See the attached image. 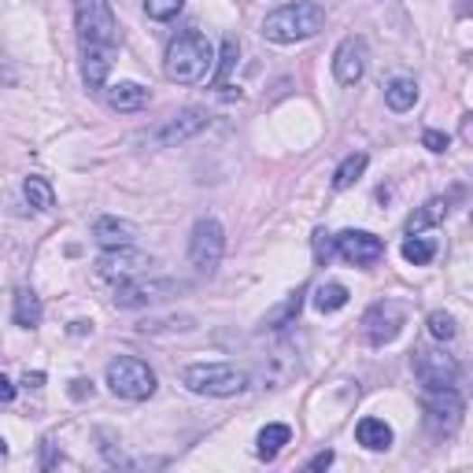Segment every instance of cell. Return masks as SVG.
Segmentation results:
<instances>
[{
	"label": "cell",
	"mask_w": 473,
	"mask_h": 473,
	"mask_svg": "<svg viewBox=\"0 0 473 473\" xmlns=\"http://www.w3.org/2000/svg\"><path fill=\"white\" fill-rule=\"evenodd\" d=\"M215 63V52L208 45V37L200 30H185L167 45V60H163V74L178 86H196L204 82L208 70Z\"/></svg>",
	"instance_id": "cell-1"
},
{
	"label": "cell",
	"mask_w": 473,
	"mask_h": 473,
	"mask_svg": "<svg viewBox=\"0 0 473 473\" xmlns=\"http://www.w3.org/2000/svg\"><path fill=\"white\" fill-rule=\"evenodd\" d=\"M326 26V12L314 0H300V5H285L263 19V37L274 45H296L307 42Z\"/></svg>",
	"instance_id": "cell-2"
},
{
	"label": "cell",
	"mask_w": 473,
	"mask_h": 473,
	"mask_svg": "<svg viewBox=\"0 0 473 473\" xmlns=\"http://www.w3.org/2000/svg\"><path fill=\"white\" fill-rule=\"evenodd\" d=\"M74 30L82 49H118V19L111 0H74Z\"/></svg>",
	"instance_id": "cell-3"
},
{
	"label": "cell",
	"mask_w": 473,
	"mask_h": 473,
	"mask_svg": "<svg viewBox=\"0 0 473 473\" xmlns=\"http://www.w3.org/2000/svg\"><path fill=\"white\" fill-rule=\"evenodd\" d=\"M181 385L196 396H236V392L248 388V374L236 370L229 363H196V366H185L181 370Z\"/></svg>",
	"instance_id": "cell-4"
},
{
	"label": "cell",
	"mask_w": 473,
	"mask_h": 473,
	"mask_svg": "<svg viewBox=\"0 0 473 473\" xmlns=\"http://www.w3.org/2000/svg\"><path fill=\"white\" fill-rule=\"evenodd\" d=\"M107 388L118 400L141 403L148 396H155V370L144 359H134V355H118V359L107 363Z\"/></svg>",
	"instance_id": "cell-5"
},
{
	"label": "cell",
	"mask_w": 473,
	"mask_h": 473,
	"mask_svg": "<svg viewBox=\"0 0 473 473\" xmlns=\"http://www.w3.org/2000/svg\"><path fill=\"white\" fill-rule=\"evenodd\" d=\"M422 414H425V429L432 432L437 441H448L459 432L462 425V414H466V403L455 388H432L422 396Z\"/></svg>",
	"instance_id": "cell-6"
},
{
	"label": "cell",
	"mask_w": 473,
	"mask_h": 473,
	"mask_svg": "<svg viewBox=\"0 0 473 473\" xmlns=\"http://www.w3.org/2000/svg\"><path fill=\"white\" fill-rule=\"evenodd\" d=\"M226 252V229L218 218H200L192 226L189 236V263L196 266V274H215Z\"/></svg>",
	"instance_id": "cell-7"
},
{
	"label": "cell",
	"mask_w": 473,
	"mask_h": 473,
	"mask_svg": "<svg viewBox=\"0 0 473 473\" xmlns=\"http://www.w3.org/2000/svg\"><path fill=\"white\" fill-rule=\"evenodd\" d=\"M411 366H414V377H418V385H422L425 392H432V388H455L459 363L451 359L444 348H432V344L414 348Z\"/></svg>",
	"instance_id": "cell-8"
},
{
	"label": "cell",
	"mask_w": 473,
	"mask_h": 473,
	"mask_svg": "<svg viewBox=\"0 0 473 473\" xmlns=\"http://www.w3.org/2000/svg\"><path fill=\"white\" fill-rule=\"evenodd\" d=\"M407 326V307L396 303V300H377L366 314H363V333L374 348H385L392 344Z\"/></svg>",
	"instance_id": "cell-9"
},
{
	"label": "cell",
	"mask_w": 473,
	"mask_h": 473,
	"mask_svg": "<svg viewBox=\"0 0 473 473\" xmlns=\"http://www.w3.org/2000/svg\"><path fill=\"white\" fill-rule=\"evenodd\" d=\"M144 270H152V255L137 252L134 245H126V248H104V255L97 259V274H100L104 282H115V285L141 278Z\"/></svg>",
	"instance_id": "cell-10"
},
{
	"label": "cell",
	"mask_w": 473,
	"mask_h": 473,
	"mask_svg": "<svg viewBox=\"0 0 473 473\" xmlns=\"http://www.w3.org/2000/svg\"><path fill=\"white\" fill-rule=\"evenodd\" d=\"M208 130V111L204 107H185L178 115H171L163 126H155L152 130V144H160V148H174L181 141H192L196 134H204Z\"/></svg>",
	"instance_id": "cell-11"
},
{
	"label": "cell",
	"mask_w": 473,
	"mask_h": 473,
	"mask_svg": "<svg viewBox=\"0 0 473 473\" xmlns=\"http://www.w3.org/2000/svg\"><path fill=\"white\" fill-rule=\"evenodd\" d=\"M337 252L351 266H374L385 255V241L374 236V233H366V229H344L337 236Z\"/></svg>",
	"instance_id": "cell-12"
},
{
	"label": "cell",
	"mask_w": 473,
	"mask_h": 473,
	"mask_svg": "<svg viewBox=\"0 0 473 473\" xmlns=\"http://www.w3.org/2000/svg\"><path fill=\"white\" fill-rule=\"evenodd\" d=\"M366 63H370V49L363 37H344L333 52V74L340 86H355L359 78L366 74Z\"/></svg>",
	"instance_id": "cell-13"
},
{
	"label": "cell",
	"mask_w": 473,
	"mask_h": 473,
	"mask_svg": "<svg viewBox=\"0 0 473 473\" xmlns=\"http://www.w3.org/2000/svg\"><path fill=\"white\" fill-rule=\"evenodd\" d=\"M174 292V282H144V278H134V282H123L115 289V307L118 311H137V307H152L160 296Z\"/></svg>",
	"instance_id": "cell-14"
},
{
	"label": "cell",
	"mask_w": 473,
	"mask_h": 473,
	"mask_svg": "<svg viewBox=\"0 0 473 473\" xmlns=\"http://www.w3.org/2000/svg\"><path fill=\"white\" fill-rule=\"evenodd\" d=\"M296 370H300V359L292 355V348H274L259 366V385L263 388H282Z\"/></svg>",
	"instance_id": "cell-15"
},
{
	"label": "cell",
	"mask_w": 473,
	"mask_h": 473,
	"mask_svg": "<svg viewBox=\"0 0 473 473\" xmlns=\"http://www.w3.org/2000/svg\"><path fill=\"white\" fill-rule=\"evenodd\" d=\"M134 236H137V226L126 222V218L104 215V218L93 222V241L100 248H126V245H134Z\"/></svg>",
	"instance_id": "cell-16"
},
{
	"label": "cell",
	"mask_w": 473,
	"mask_h": 473,
	"mask_svg": "<svg viewBox=\"0 0 473 473\" xmlns=\"http://www.w3.org/2000/svg\"><path fill=\"white\" fill-rule=\"evenodd\" d=\"M292 441V429L289 425H282V422H270L266 429H259V441H255V455L263 459V462H270V459H278L282 451H285V444Z\"/></svg>",
	"instance_id": "cell-17"
},
{
	"label": "cell",
	"mask_w": 473,
	"mask_h": 473,
	"mask_svg": "<svg viewBox=\"0 0 473 473\" xmlns=\"http://www.w3.org/2000/svg\"><path fill=\"white\" fill-rule=\"evenodd\" d=\"M111 63H115V52H107V49H82V74H86L89 89H104Z\"/></svg>",
	"instance_id": "cell-18"
},
{
	"label": "cell",
	"mask_w": 473,
	"mask_h": 473,
	"mask_svg": "<svg viewBox=\"0 0 473 473\" xmlns=\"http://www.w3.org/2000/svg\"><path fill=\"white\" fill-rule=\"evenodd\" d=\"M107 104L115 111H141L148 104V89L137 86V82H118V86H107Z\"/></svg>",
	"instance_id": "cell-19"
},
{
	"label": "cell",
	"mask_w": 473,
	"mask_h": 473,
	"mask_svg": "<svg viewBox=\"0 0 473 473\" xmlns=\"http://www.w3.org/2000/svg\"><path fill=\"white\" fill-rule=\"evenodd\" d=\"M23 196H26V204H30L37 215H49V211L56 208V189H52L42 174H30V178L23 181Z\"/></svg>",
	"instance_id": "cell-20"
},
{
	"label": "cell",
	"mask_w": 473,
	"mask_h": 473,
	"mask_svg": "<svg viewBox=\"0 0 473 473\" xmlns=\"http://www.w3.org/2000/svg\"><path fill=\"white\" fill-rule=\"evenodd\" d=\"M355 437H359V444L370 448V451H388L392 448V429L381 418H363L359 425H355Z\"/></svg>",
	"instance_id": "cell-21"
},
{
	"label": "cell",
	"mask_w": 473,
	"mask_h": 473,
	"mask_svg": "<svg viewBox=\"0 0 473 473\" xmlns=\"http://www.w3.org/2000/svg\"><path fill=\"white\" fill-rule=\"evenodd\" d=\"M385 104L392 111H411L418 104V82L414 78H392L385 86Z\"/></svg>",
	"instance_id": "cell-22"
},
{
	"label": "cell",
	"mask_w": 473,
	"mask_h": 473,
	"mask_svg": "<svg viewBox=\"0 0 473 473\" xmlns=\"http://www.w3.org/2000/svg\"><path fill=\"white\" fill-rule=\"evenodd\" d=\"M448 211H451V200H448V196H432V200H425V204L407 218V233H422L425 226L448 218Z\"/></svg>",
	"instance_id": "cell-23"
},
{
	"label": "cell",
	"mask_w": 473,
	"mask_h": 473,
	"mask_svg": "<svg viewBox=\"0 0 473 473\" xmlns=\"http://www.w3.org/2000/svg\"><path fill=\"white\" fill-rule=\"evenodd\" d=\"M12 319H15V326H23V329H33L37 322H42V300H37L33 289H19V292H15Z\"/></svg>",
	"instance_id": "cell-24"
},
{
	"label": "cell",
	"mask_w": 473,
	"mask_h": 473,
	"mask_svg": "<svg viewBox=\"0 0 473 473\" xmlns=\"http://www.w3.org/2000/svg\"><path fill=\"white\" fill-rule=\"evenodd\" d=\"M437 252H441V241H437V236H418V233H411L407 241H403V259L414 263V266L432 263V259H437Z\"/></svg>",
	"instance_id": "cell-25"
},
{
	"label": "cell",
	"mask_w": 473,
	"mask_h": 473,
	"mask_svg": "<svg viewBox=\"0 0 473 473\" xmlns=\"http://www.w3.org/2000/svg\"><path fill=\"white\" fill-rule=\"evenodd\" d=\"M366 163H370V160H366V152H351V155H348V160H344V163H340V167L333 171V189H337V192H344V189H351L355 181H359V178H363V171H366Z\"/></svg>",
	"instance_id": "cell-26"
},
{
	"label": "cell",
	"mask_w": 473,
	"mask_h": 473,
	"mask_svg": "<svg viewBox=\"0 0 473 473\" xmlns=\"http://www.w3.org/2000/svg\"><path fill=\"white\" fill-rule=\"evenodd\" d=\"M348 289L340 285V282H322L319 289H314V307H319L322 314H333V311H340V307H348Z\"/></svg>",
	"instance_id": "cell-27"
},
{
	"label": "cell",
	"mask_w": 473,
	"mask_h": 473,
	"mask_svg": "<svg viewBox=\"0 0 473 473\" xmlns=\"http://www.w3.org/2000/svg\"><path fill=\"white\" fill-rule=\"evenodd\" d=\"M236 60H241V45H236V37H226V42H222V56H218V70H215V78H211V89L226 93V78L233 74Z\"/></svg>",
	"instance_id": "cell-28"
},
{
	"label": "cell",
	"mask_w": 473,
	"mask_h": 473,
	"mask_svg": "<svg viewBox=\"0 0 473 473\" xmlns=\"http://www.w3.org/2000/svg\"><path fill=\"white\" fill-rule=\"evenodd\" d=\"M303 292H307V289H296V292L285 300V307H278V311L270 314L266 326H270V329H285V326H292V322H296V314H300V307H303Z\"/></svg>",
	"instance_id": "cell-29"
},
{
	"label": "cell",
	"mask_w": 473,
	"mask_h": 473,
	"mask_svg": "<svg viewBox=\"0 0 473 473\" xmlns=\"http://www.w3.org/2000/svg\"><path fill=\"white\" fill-rule=\"evenodd\" d=\"M429 333H432V340L448 344V340L459 337V326H455V319H451L448 311H432V314H429Z\"/></svg>",
	"instance_id": "cell-30"
},
{
	"label": "cell",
	"mask_w": 473,
	"mask_h": 473,
	"mask_svg": "<svg viewBox=\"0 0 473 473\" xmlns=\"http://www.w3.org/2000/svg\"><path fill=\"white\" fill-rule=\"evenodd\" d=\"M181 8H185V0H144V12H148V19H155V23H171Z\"/></svg>",
	"instance_id": "cell-31"
},
{
	"label": "cell",
	"mask_w": 473,
	"mask_h": 473,
	"mask_svg": "<svg viewBox=\"0 0 473 473\" xmlns=\"http://www.w3.org/2000/svg\"><path fill=\"white\" fill-rule=\"evenodd\" d=\"M333 252H337V236H329L326 229L314 233V259H319V266H329Z\"/></svg>",
	"instance_id": "cell-32"
},
{
	"label": "cell",
	"mask_w": 473,
	"mask_h": 473,
	"mask_svg": "<svg viewBox=\"0 0 473 473\" xmlns=\"http://www.w3.org/2000/svg\"><path fill=\"white\" fill-rule=\"evenodd\" d=\"M422 144H425L429 152H448L451 141H448V134H441V130H425V134H422Z\"/></svg>",
	"instance_id": "cell-33"
},
{
	"label": "cell",
	"mask_w": 473,
	"mask_h": 473,
	"mask_svg": "<svg viewBox=\"0 0 473 473\" xmlns=\"http://www.w3.org/2000/svg\"><path fill=\"white\" fill-rule=\"evenodd\" d=\"M89 396H93V381L74 377V381H70V400H89Z\"/></svg>",
	"instance_id": "cell-34"
},
{
	"label": "cell",
	"mask_w": 473,
	"mask_h": 473,
	"mask_svg": "<svg viewBox=\"0 0 473 473\" xmlns=\"http://www.w3.org/2000/svg\"><path fill=\"white\" fill-rule=\"evenodd\" d=\"M326 466H333V451H319L307 462V469H326Z\"/></svg>",
	"instance_id": "cell-35"
},
{
	"label": "cell",
	"mask_w": 473,
	"mask_h": 473,
	"mask_svg": "<svg viewBox=\"0 0 473 473\" xmlns=\"http://www.w3.org/2000/svg\"><path fill=\"white\" fill-rule=\"evenodd\" d=\"M0 400H5V403H12V400H15V385H12L8 377H0Z\"/></svg>",
	"instance_id": "cell-36"
},
{
	"label": "cell",
	"mask_w": 473,
	"mask_h": 473,
	"mask_svg": "<svg viewBox=\"0 0 473 473\" xmlns=\"http://www.w3.org/2000/svg\"><path fill=\"white\" fill-rule=\"evenodd\" d=\"M23 385H26V388H42V385H45V374H42V370H33V374H30V370H26Z\"/></svg>",
	"instance_id": "cell-37"
},
{
	"label": "cell",
	"mask_w": 473,
	"mask_h": 473,
	"mask_svg": "<svg viewBox=\"0 0 473 473\" xmlns=\"http://www.w3.org/2000/svg\"><path fill=\"white\" fill-rule=\"evenodd\" d=\"M42 448H45V455H42V469H52V466H56V451H52V441H45Z\"/></svg>",
	"instance_id": "cell-38"
},
{
	"label": "cell",
	"mask_w": 473,
	"mask_h": 473,
	"mask_svg": "<svg viewBox=\"0 0 473 473\" xmlns=\"http://www.w3.org/2000/svg\"><path fill=\"white\" fill-rule=\"evenodd\" d=\"M86 329H93V326H86V322H70V333H74V337H82Z\"/></svg>",
	"instance_id": "cell-39"
},
{
	"label": "cell",
	"mask_w": 473,
	"mask_h": 473,
	"mask_svg": "<svg viewBox=\"0 0 473 473\" xmlns=\"http://www.w3.org/2000/svg\"><path fill=\"white\" fill-rule=\"evenodd\" d=\"M469 226H473V211H469Z\"/></svg>",
	"instance_id": "cell-40"
}]
</instances>
